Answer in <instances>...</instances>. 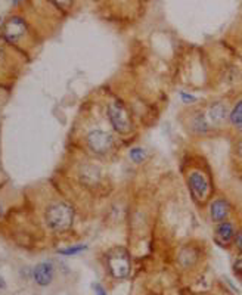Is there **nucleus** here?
<instances>
[{
  "label": "nucleus",
  "instance_id": "nucleus-1",
  "mask_svg": "<svg viewBox=\"0 0 242 295\" xmlns=\"http://www.w3.org/2000/svg\"><path fill=\"white\" fill-rule=\"evenodd\" d=\"M47 226L55 232H65L74 222V211L65 202H56L47 207L44 213Z\"/></svg>",
  "mask_w": 242,
  "mask_h": 295
},
{
  "label": "nucleus",
  "instance_id": "nucleus-2",
  "mask_svg": "<svg viewBox=\"0 0 242 295\" xmlns=\"http://www.w3.org/2000/svg\"><path fill=\"white\" fill-rule=\"evenodd\" d=\"M108 117L114 130L120 134H129L133 129V121L129 109L121 100H112L108 105Z\"/></svg>",
  "mask_w": 242,
  "mask_h": 295
},
{
  "label": "nucleus",
  "instance_id": "nucleus-3",
  "mask_svg": "<svg viewBox=\"0 0 242 295\" xmlns=\"http://www.w3.org/2000/svg\"><path fill=\"white\" fill-rule=\"evenodd\" d=\"M108 267L114 278L126 279L130 273V256L126 248H114L108 254Z\"/></svg>",
  "mask_w": 242,
  "mask_h": 295
},
{
  "label": "nucleus",
  "instance_id": "nucleus-4",
  "mask_svg": "<svg viewBox=\"0 0 242 295\" xmlns=\"http://www.w3.org/2000/svg\"><path fill=\"white\" fill-rule=\"evenodd\" d=\"M188 188L197 201H204L208 197L210 182L203 171L195 170L188 176Z\"/></svg>",
  "mask_w": 242,
  "mask_h": 295
},
{
  "label": "nucleus",
  "instance_id": "nucleus-5",
  "mask_svg": "<svg viewBox=\"0 0 242 295\" xmlns=\"http://www.w3.org/2000/svg\"><path fill=\"white\" fill-rule=\"evenodd\" d=\"M114 145V139L109 133L102 131V130H93L87 134V146L95 152V154H106L111 151Z\"/></svg>",
  "mask_w": 242,
  "mask_h": 295
},
{
  "label": "nucleus",
  "instance_id": "nucleus-6",
  "mask_svg": "<svg viewBox=\"0 0 242 295\" xmlns=\"http://www.w3.org/2000/svg\"><path fill=\"white\" fill-rule=\"evenodd\" d=\"M27 31V24L21 16H12L10 19H7L4 30H3V35L7 41H18Z\"/></svg>",
  "mask_w": 242,
  "mask_h": 295
},
{
  "label": "nucleus",
  "instance_id": "nucleus-7",
  "mask_svg": "<svg viewBox=\"0 0 242 295\" xmlns=\"http://www.w3.org/2000/svg\"><path fill=\"white\" fill-rule=\"evenodd\" d=\"M229 109L226 106L225 102L222 100H217V102H213L208 109H207V121L210 126H222L228 118H229Z\"/></svg>",
  "mask_w": 242,
  "mask_h": 295
},
{
  "label": "nucleus",
  "instance_id": "nucleus-8",
  "mask_svg": "<svg viewBox=\"0 0 242 295\" xmlns=\"http://www.w3.org/2000/svg\"><path fill=\"white\" fill-rule=\"evenodd\" d=\"M235 235H237V229L232 222L225 220V222L217 223V228L214 230V239L219 245L229 247L234 242Z\"/></svg>",
  "mask_w": 242,
  "mask_h": 295
},
{
  "label": "nucleus",
  "instance_id": "nucleus-9",
  "mask_svg": "<svg viewBox=\"0 0 242 295\" xmlns=\"http://www.w3.org/2000/svg\"><path fill=\"white\" fill-rule=\"evenodd\" d=\"M231 213V204L225 198H217L210 204V219L214 223L228 220Z\"/></svg>",
  "mask_w": 242,
  "mask_h": 295
},
{
  "label": "nucleus",
  "instance_id": "nucleus-10",
  "mask_svg": "<svg viewBox=\"0 0 242 295\" xmlns=\"http://www.w3.org/2000/svg\"><path fill=\"white\" fill-rule=\"evenodd\" d=\"M33 276L34 281L40 285V287H46L52 282L53 279V267L50 263H40L34 267L33 270Z\"/></svg>",
  "mask_w": 242,
  "mask_h": 295
},
{
  "label": "nucleus",
  "instance_id": "nucleus-11",
  "mask_svg": "<svg viewBox=\"0 0 242 295\" xmlns=\"http://www.w3.org/2000/svg\"><path fill=\"white\" fill-rule=\"evenodd\" d=\"M192 129L195 130V133L198 134H204L210 130V124L207 121V117L201 112H198L194 118H192Z\"/></svg>",
  "mask_w": 242,
  "mask_h": 295
},
{
  "label": "nucleus",
  "instance_id": "nucleus-12",
  "mask_svg": "<svg viewBox=\"0 0 242 295\" xmlns=\"http://www.w3.org/2000/svg\"><path fill=\"white\" fill-rule=\"evenodd\" d=\"M229 121L237 130H242V99L235 103V106L229 112Z\"/></svg>",
  "mask_w": 242,
  "mask_h": 295
},
{
  "label": "nucleus",
  "instance_id": "nucleus-13",
  "mask_svg": "<svg viewBox=\"0 0 242 295\" xmlns=\"http://www.w3.org/2000/svg\"><path fill=\"white\" fill-rule=\"evenodd\" d=\"M129 154H130V158H132V161H133V163H136V164L142 163V161L145 160V157H146V151H145L143 148H139V146H136V148H132Z\"/></svg>",
  "mask_w": 242,
  "mask_h": 295
},
{
  "label": "nucleus",
  "instance_id": "nucleus-14",
  "mask_svg": "<svg viewBox=\"0 0 242 295\" xmlns=\"http://www.w3.org/2000/svg\"><path fill=\"white\" fill-rule=\"evenodd\" d=\"M86 250H87V245H74V247H68V248L59 250V254H62V256H75V254H80L81 251H86Z\"/></svg>",
  "mask_w": 242,
  "mask_h": 295
},
{
  "label": "nucleus",
  "instance_id": "nucleus-15",
  "mask_svg": "<svg viewBox=\"0 0 242 295\" xmlns=\"http://www.w3.org/2000/svg\"><path fill=\"white\" fill-rule=\"evenodd\" d=\"M234 272L237 276L242 278V253H240V256L237 257V260L234 263Z\"/></svg>",
  "mask_w": 242,
  "mask_h": 295
},
{
  "label": "nucleus",
  "instance_id": "nucleus-16",
  "mask_svg": "<svg viewBox=\"0 0 242 295\" xmlns=\"http://www.w3.org/2000/svg\"><path fill=\"white\" fill-rule=\"evenodd\" d=\"M234 245H235V248L242 253V228L240 230H237V235H235V239H234Z\"/></svg>",
  "mask_w": 242,
  "mask_h": 295
},
{
  "label": "nucleus",
  "instance_id": "nucleus-17",
  "mask_svg": "<svg viewBox=\"0 0 242 295\" xmlns=\"http://www.w3.org/2000/svg\"><path fill=\"white\" fill-rule=\"evenodd\" d=\"M180 98H182L183 103H195L197 102V98L194 95H189V93H185V92L180 93Z\"/></svg>",
  "mask_w": 242,
  "mask_h": 295
},
{
  "label": "nucleus",
  "instance_id": "nucleus-18",
  "mask_svg": "<svg viewBox=\"0 0 242 295\" xmlns=\"http://www.w3.org/2000/svg\"><path fill=\"white\" fill-rule=\"evenodd\" d=\"M53 4H56V6H59V7H68L69 4H71V1L72 0H50Z\"/></svg>",
  "mask_w": 242,
  "mask_h": 295
},
{
  "label": "nucleus",
  "instance_id": "nucleus-19",
  "mask_svg": "<svg viewBox=\"0 0 242 295\" xmlns=\"http://www.w3.org/2000/svg\"><path fill=\"white\" fill-rule=\"evenodd\" d=\"M93 290H95L96 295H108L106 293H105L104 287H101L99 284H93Z\"/></svg>",
  "mask_w": 242,
  "mask_h": 295
},
{
  "label": "nucleus",
  "instance_id": "nucleus-20",
  "mask_svg": "<svg viewBox=\"0 0 242 295\" xmlns=\"http://www.w3.org/2000/svg\"><path fill=\"white\" fill-rule=\"evenodd\" d=\"M237 154H238V157L242 160V137L238 140V143H237Z\"/></svg>",
  "mask_w": 242,
  "mask_h": 295
},
{
  "label": "nucleus",
  "instance_id": "nucleus-21",
  "mask_svg": "<svg viewBox=\"0 0 242 295\" xmlns=\"http://www.w3.org/2000/svg\"><path fill=\"white\" fill-rule=\"evenodd\" d=\"M4 287H6V284H4V281H3V278H1V276H0V290H1V288H4Z\"/></svg>",
  "mask_w": 242,
  "mask_h": 295
},
{
  "label": "nucleus",
  "instance_id": "nucleus-22",
  "mask_svg": "<svg viewBox=\"0 0 242 295\" xmlns=\"http://www.w3.org/2000/svg\"><path fill=\"white\" fill-rule=\"evenodd\" d=\"M19 1H21V0H12V3H13V4H18Z\"/></svg>",
  "mask_w": 242,
  "mask_h": 295
},
{
  "label": "nucleus",
  "instance_id": "nucleus-23",
  "mask_svg": "<svg viewBox=\"0 0 242 295\" xmlns=\"http://www.w3.org/2000/svg\"><path fill=\"white\" fill-rule=\"evenodd\" d=\"M1 214H3V207H1V204H0V217H1Z\"/></svg>",
  "mask_w": 242,
  "mask_h": 295
},
{
  "label": "nucleus",
  "instance_id": "nucleus-24",
  "mask_svg": "<svg viewBox=\"0 0 242 295\" xmlns=\"http://www.w3.org/2000/svg\"><path fill=\"white\" fill-rule=\"evenodd\" d=\"M0 53H1V49H0Z\"/></svg>",
  "mask_w": 242,
  "mask_h": 295
},
{
  "label": "nucleus",
  "instance_id": "nucleus-25",
  "mask_svg": "<svg viewBox=\"0 0 242 295\" xmlns=\"http://www.w3.org/2000/svg\"><path fill=\"white\" fill-rule=\"evenodd\" d=\"M0 21H1V18H0Z\"/></svg>",
  "mask_w": 242,
  "mask_h": 295
}]
</instances>
